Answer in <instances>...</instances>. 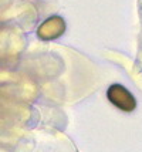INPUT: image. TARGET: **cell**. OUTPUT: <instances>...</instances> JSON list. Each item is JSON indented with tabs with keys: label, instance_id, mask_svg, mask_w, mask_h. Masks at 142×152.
Returning <instances> with one entry per match:
<instances>
[{
	"label": "cell",
	"instance_id": "obj_1",
	"mask_svg": "<svg viewBox=\"0 0 142 152\" xmlns=\"http://www.w3.org/2000/svg\"><path fill=\"white\" fill-rule=\"evenodd\" d=\"M108 101L124 113H132L136 107L135 97L121 84H112L107 91Z\"/></svg>",
	"mask_w": 142,
	"mask_h": 152
},
{
	"label": "cell",
	"instance_id": "obj_2",
	"mask_svg": "<svg viewBox=\"0 0 142 152\" xmlns=\"http://www.w3.org/2000/svg\"><path fill=\"white\" fill-rule=\"evenodd\" d=\"M64 30H66L64 20L60 16H53L40 24V27L37 28V36L41 40L48 41V40H54L57 37H60L64 33Z\"/></svg>",
	"mask_w": 142,
	"mask_h": 152
}]
</instances>
